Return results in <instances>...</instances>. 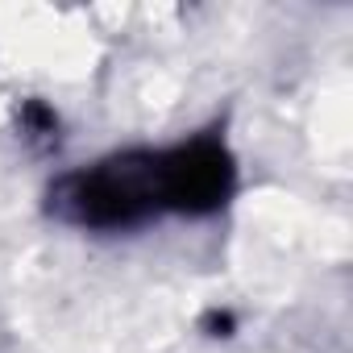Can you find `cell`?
Wrapping results in <instances>:
<instances>
[{
    "mask_svg": "<svg viewBox=\"0 0 353 353\" xmlns=\"http://www.w3.org/2000/svg\"><path fill=\"white\" fill-rule=\"evenodd\" d=\"M17 125H21V137L34 141V145H54V141H59V117H54V108L42 104V100H21Z\"/></svg>",
    "mask_w": 353,
    "mask_h": 353,
    "instance_id": "obj_3",
    "label": "cell"
},
{
    "mask_svg": "<svg viewBox=\"0 0 353 353\" xmlns=\"http://www.w3.org/2000/svg\"><path fill=\"white\" fill-rule=\"evenodd\" d=\"M50 212L63 225L92 233H125L154 216H162V174L158 150L112 154L104 162L67 170L46 192Z\"/></svg>",
    "mask_w": 353,
    "mask_h": 353,
    "instance_id": "obj_1",
    "label": "cell"
},
{
    "mask_svg": "<svg viewBox=\"0 0 353 353\" xmlns=\"http://www.w3.org/2000/svg\"><path fill=\"white\" fill-rule=\"evenodd\" d=\"M162 208L179 216H212L229 204L237 183V162L221 137H192L158 150Z\"/></svg>",
    "mask_w": 353,
    "mask_h": 353,
    "instance_id": "obj_2",
    "label": "cell"
}]
</instances>
